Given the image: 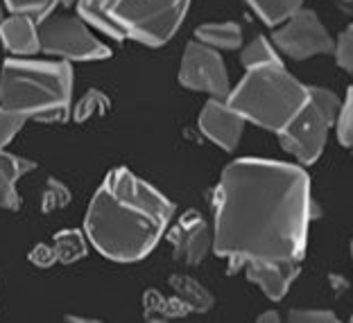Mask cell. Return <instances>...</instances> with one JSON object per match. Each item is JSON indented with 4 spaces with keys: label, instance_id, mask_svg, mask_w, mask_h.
<instances>
[{
    "label": "cell",
    "instance_id": "cell-1",
    "mask_svg": "<svg viewBox=\"0 0 353 323\" xmlns=\"http://www.w3.org/2000/svg\"><path fill=\"white\" fill-rule=\"evenodd\" d=\"M310 179L301 167L238 158L213 192L215 256L234 273L250 260H301L312 220Z\"/></svg>",
    "mask_w": 353,
    "mask_h": 323
},
{
    "label": "cell",
    "instance_id": "cell-2",
    "mask_svg": "<svg viewBox=\"0 0 353 323\" xmlns=\"http://www.w3.org/2000/svg\"><path fill=\"white\" fill-rule=\"evenodd\" d=\"M174 208L127 167L107 174L86 213V238L116 262L143 260L163 238Z\"/></svg>",
    "mask_w": 353,
    "mask_h": 323
},
{
    "label": "cell",
    "instance_id": "cell-3",
    "mask_svg": "<svg viewBox=\"0 0 353 323\" xmlns=\"http://www.w3.org/2000/svg\"><path fill=\"white\" fill-rule=\"evenodd\" d=\"M73 70L68 61L7 59L0 70V104L23 118L57 123L68 116Z\"/></svg>",
    "mask_w": 353,
    "mask_h": 323
},
{
    "label": "cell",
    "instance_id": "cell-4",
    "mask_svg": "<svg viewBox=\"0 0 353 323\" xmlns=\"http://www.w3.org/2000/svg\"><path fill=\"white\" fill-rule=\"evenodd\" d=\"M190 0H77L82 21L118 41L163 45L183 23Z\"/></svg>",
    "mask_w": 353,
    "mask_h": 323
},
{
    "label": "cell",
    "instance_id": "cell-5",
    "mask_svg": "<svg viewBox=\"0 0 353 323\" xmlns=\"http://www.w3.org/2000/svg\"><path fill=\"white\" fill-rule=\"evenodd\" d=\"M308 95V86L294 79L281 61L247 70L240 84L229 91L227 104L250 123L281 132Z\"/></svg>",
    "mask_w": 353,
    "mask_h": 323
},
{
    "label": "cell",
    "instance_id": "cell-6",
    "mask_svg": "<svg viewBox=\"0 0 353 323\" xmlns=\"http://www.w3.org/2000/svg\"><path fill=\"white\" fill-rule=\"evenodd\" d=\"M338 109L340 100L335 98V93L322 86H308V95L299 111L279 132L285 152H290L303 165L315 163L324 152L328 129L335 123Z\"/></svg>",
    "mask_w": 353,
    "mask_h": 323
},
{
    "label": "cell",
    "instance_id": "cell-7",
    "mask_svg": "<svg viewBox=\"0 0 353 323\" xmlns=\"http://www.w3.org/2000/svg\"><path fill=\"white\" fill-rule=\"evenodd\" d=\"M39 52L63 56V61L109 59L111 50L75 16H52L39 23Z\"/></svg>",
    "mask_w": 353,
    "mask_h": 323
},
{
    "label": "cell",
    "instance_id": "cell-8",
    "mask_svg": "<svg viewBox=\"0 0 353 323\" xmlns=\"http://www.w3.org/2000/svg\"><path fill=\"white\" fill-rule=\"evenodd\" d=\"M274 43L281 52H285L292 59H310L315 54L333 52V37L328 34L319 16L310 10H296L290 19L281 23V28L274 32Z\"/></svg>",
    "mask_w": 353,
    "mask_h": 323
},
{
    "label": "cell",
    "instance_id": "cell-9",
    "mask_svg": "<svg viewBox=\"0 0 353 323\" xmlns=\"http://www.w3.org/2000/svg\"><path fill=\"white\" fill-rule=\"evenodd\" d=\"M179 82L190 91H204L215 100H227L231 91L227 66L220 52L199 41H190L183 48Z\"/></svg>",
    "mask_w": 353,
    "mask_h": 323
},
{
    "label": "cell",
    "instance_id": "cell-10",
    "mask_svg": "<svg viewBox=\"0 0 353 323\" xmlns=\"http://www.w3.org/2000/svg\"><path fill=\"white\" fill-rule=\"evenodd\" d=\"M170 244L174 258L183 264H199L211 251L213 233L197 211H188L172 224Z\"/></svg>",
    "mask_w": 353,
    "mask_h": 323
},
{
    "label": "cell",
    "instance_id": "cell-11",
    "mask_svg": "<svg viewBox=\"0 0 353 323\" xmlns=\"http://www.w3.org/2000/svg\"><path fill=\"white\" fill-rule=\"evenodd\" d=\"M247 120L227 104V100H208L199 113V129L208 140L224 152H234L243 138Z\"/></svg>",
    "mask_w": 353,
    "mask_h": 323
},
{
    "label": "cell",
    "instance_id": "cell-12",
    "mask_svg": "<svg viewBox=\"0 0 353 323\" xmlns=\"http://www.w3.org/2000/svg\"><path fill=\"white\" fill-rule=\"evenodd\" d=\"M254 285L263 289L270 301H281L299 276V260H250L243 264Z\"/></svg>",
    "mask_w": 353,
    "mask_h": 323
},
{
    "label": "cell",
    "instance_id": "cell-13",
    "mask_svg": "<svg viewBox=\"0 0 353 323\" xmlns=\"http://www.w3.org/2000/svg\"><path fill=\"white\" fill-rule=\"evenodd\" d=\"M0 41L5 50L19 56H30L39 52V23L30 16L12 14L0 21Z\"/></svg>",
    "mask_w": 353,
    "mask_h": 323
},
{
    "label": "cell",
    "instance_id": "cell-14",
    "mask_svg": "<svg viewBox=\"0 0 353 323\" xmlns=\"http://www.w3.org/2000/svg\"><path fill=\"white\" fill-rule=\"evenodd\" d=\"M37 165L28 158L7 154V152L0 149V208L5 211H19L21 208V197L19 190H16V181L21 176H26L32 172Z\"/></svg>",
    "mask_w": 353,
    "mask_h": 323
},
{
    "label": "cell",
    "instance_id": "cell-15",
    "mask_svg": "<svg viewBox=\"0 0 353 323\" xmlns=\"http://www.w3.org/2000/svg\"><path fill=\"white\" fill-rule=\"evenodd\" d=\"M195 39L213 50H236L243 45V30L238 23H206L197 28Z\"/></svg>",
    "mask_w": 353,
    "mask_h": 323
},
{
    "label": "cell",
    "instance_id": "cell-16",
    "mask_svg": "<svg viewBox=\"0 0 353 323\" xmlns=\"http://www.w3.org/2000/svg\"><path fill=\"white\" fill-rule=\"evenodd\" d=\"M170 285L174 289V296L179 298V303L186 310L208 312L213 308V296L208 294L197 280H192L188 276H172Z\"/></svg>",
    "mask_w": 353,
    "mask_h": 323
},
{
    "label": "cell",
    "instance_id": "cell-17",
    "mask_svg": "<svg viewBox=\"0 0 353 323\" xmlns=\"http://www.w3.org/2000/svg\"><path fill=\"white\" fill-rule=\"evenodd\" d=\"M247 3L268 25L274 28L290 19L296 10H301L303 0H247Z\"/></svg>",
    "mask_w": 353,
    "mask_h": 323
},
{
    "label": "cell",
    "instance_id": "cell-18",
    "mask_svg": "<svg viewBox=\"0 0 353 323\" xmlns=\"http://www.w3.org/2000/svg\"><path fill=\"white\" fill-rule=\"evenodd\" d=\"M52 249H54V256H57V262H63V264L77 262L79 258L86 256L84 238H82V233L75 229L57 233L52 242Z\"/></svg>",
    "mask_w": 353,
    "mask_h": 323
},
{
    "label": "cell",
    "instance_id": "cell-19",
    "mask_svg": "<svg viewBox=\"0 0 353 323\" xmlns=\"http://www.w3.org/2000/svg\"><path fill=\"white\" fill-rule=\"evenodd\" d=\"M276 61H281V56L265 37H256L252 43L245 45L243 54H240V63L247 70L256 66H268V63H276Z\"/></svg>",
    "mask_w": 353,
    "mask_h": 323
},
{
    "label": "cell",
    "instance_id": "cell-20",
    "mask_svg": "<svg viewBox=\"0 0 353 323\" xmlns=\"http://www.w3.org/2000/svg\"><path fill=\"white\" fill-rule=\"evenodd\" d=\"M5 5L10 7L12 14L30 16L32 21L41 23L43 19L50 16L54 5H57V0H5Z\"/></svg>",
    "mask_w": 353,
    "mask_h": 323
},
{
    "label": "cell",
    "instance_id": "cell-21",
    "mask_svg": "<svg viewBox=\"0 0 353 323\" xmlns=\"http://www.w3.org/2000/svg\"><path fill=\"white\" fill-rule=\"evenodd\" d=\"M104 109H109V100L104 98L102 91H95V88H91V91H88L75 107V120H77V123H84V120L93 118L95 113H102Z\"/></svg>",
    "mask_w": 353,
    "mask_h": 323
},
{
    "label": "cell",
    "instance_id": "cell-22",
    "mask_svg": "<svg viewBox=\"0 0 353 323\" xmlns=\"http://www.w3.org/2000/svg\"><path fill=\"white\" fill-rule=\"evenodd\" d=\"M351 109H353V100H351V88L347 91V98L340 104L338 116H335V134H338V140L342 147H351V134H353V125H351Z\"/></svg>",
    "mask_w": 353,
    "mask_h": 323
},
{
    "label": "cell",
    "instance_id": "cell-23",
    "mask_svg": "<svg viewBox=\"0 0 353 323\" xmlns=\"http://www.w3.org/2000/svg\"><path fill=\"white\" fill-rule=\"evenodd\" d=\"M70 201V192L63 183H59L57 179H48L46 183V190H43V204H41V211L43 213H52L57 208L68 206Z\"/></svg>",
    "mask_w": 353,
    "mask_h": 323
},
{
    "label": "cell",
    "instance_id": "cell-24",
    "mask_svg": "<svg viewBox=\"0 0 353 323\" xmlns=\"http://www.w3.org/2000/svg\"><path fill=\"white\" fill-rule=\"evenodd\" d=\"M333 54L342 70H347V72L353 70V28L351 25L344 30L338 37V41L333 43Z\"/></svg>",
    "mask_w": 353,
    "mask_h": 323
},
{
    "label": "cell",
    "instance_id": "cell-25",
    "mask_svg": "<svg viewBox=\"0 0 353 323\" xmlns=\"http://www.w3.org/2000/svg\"><path fill=\"white\" fill-rule=\"evenodd\" d=\"M23 125H26V118L0 107V149H3L7 143H12V138L21 132Z\"/></svg>",
    "mask_w": 353,
    "mask_h": 323
},
{
    "label": "cell",
    "instance_id": "cell-26",
    "mask_svg": "<svg viewBox=\"0 0 353 323\" xmlns=\"http://www.w3.org/2000/svg\"><path fill=\"white\" fill-rule=\"evenodd\" d=\"M290 321H299V323H333L338 321L333 312L328 310H292L290 312Z\"/></svg>",
    "mask_w": 353,
    "mask_h": 323
},
{
    "label": "cell",
    "instance_id": "cell-27",
    "mask_svg": "<svg viewBox=\"0 0 353 323\" xmlns=\"http://www.w3.org/2000/svg\"><path fill=\"white\" fill-rule=\"evenodd\" d=\"M30 260L37 264V267H50V264L57 262V256H54V249L48 244H39L32 249Z\"/></svg>",
    "mask_w": 353,
    "mask_h": 323
},
{
    "label": "cell",
    "instance_id": "cell-28",
    "mask_svg": "<svg viewBox=\"0 0 353 323\" xmlns=\"http://www.w3.org/2000/svg\"><path fill=\"white\" fill-rule=\"evenodd\" d=\"M259 321H279V317H276V314H263Z\"/></svg>",
    "mask_w": 353,
    "mask_h": 323
},
{
    "label": "cell",
    "instance_id": "cell-29",
    "mask_svg": "<svg viewBox=\"0 0 353 323\" xmlns=\"http://www.w3.org/2000/svg\"><path fill=\"white\" fill-rule=\"evenodd\" d=\"M57 3H61V5H75L77 0H57Z\"/></svg>",
    "mask_w": 353,
    "mask_h": 323
},
{
    "label": "cell",
    "instance_id": "cell-30",
    "mask_svg": "<svg viewBox=\"0 0 353 323\" xmlns=\"http://www.w3.org/2000/svg\"><path fill=\"white\" fill-rule=\"evenodd\" d=\"M0 21H3V10H0Z\"/></svg>",
    "mask_w": 353,
    "mask_h": 323
},
{
    "label": "cell",
    "instance_id": "cell-31",
    "mask_svg": "<svg viewBox=\"0 0 353 323\" xmlns=\"http://www.w3.org/2000/svg\"><path fill=\"white\" fill-rule=\"evenodd\" d=\"M344 3H351V0H344Z\"/></svg>",
    "mask_w": 353,
    "mask_h": 323
}]
</instances>
